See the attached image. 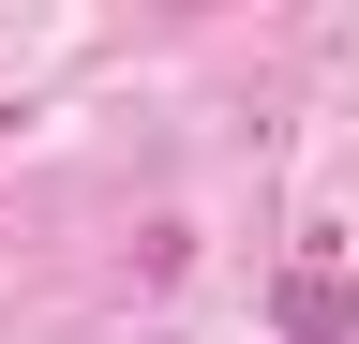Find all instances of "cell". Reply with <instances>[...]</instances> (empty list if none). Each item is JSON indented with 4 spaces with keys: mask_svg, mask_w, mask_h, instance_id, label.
Here are the masks:
<instances>
[{
    "mask_svg": "<svg viewBox=\"0 0 359 344\" xmlns=\"http://www.w3.org/2000/svg\"><path fill=\"white\" fill-rule=\"evenodd\" d=\"M285 344H359V299H344V254L330 240L285 270Z\"/></svg>",
    "mask_w": 359,
    "mask_h": 344,
    "instance_id": "1",
    "label": "cell"
},
{
    "mask_svg": "<svg viewBox=\"0 0 359 344\" xmlns=\"http://www.w3.org/2000/svg\"><path fill=\"white\" fill-rule=\"evenodd\" d=\"M0 135H15V120H0Z\"/></svg>",
    "mask_w": 359,
    "mask_h": 344,
    "instance_id": "3",
    "label": "cell"
},
{
    "mask_svg": "<svg viewBox=\"0 0 359 344\" xmlns=\"http://www.w3.org/2000/svg\"><path fill=\"white\" fill-rule=\"evenodd\" d=\"M135 344H165V329H135Z\"/></svg>",
    "mask_w": 359,
    "mask_h": 344,
    "instance_id": "2",
    "label": "cell"
}]
</instances>
